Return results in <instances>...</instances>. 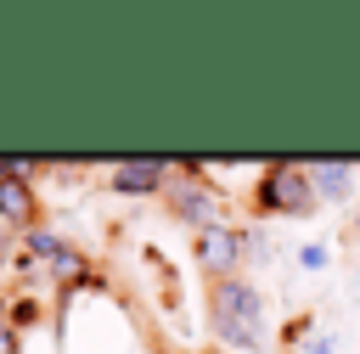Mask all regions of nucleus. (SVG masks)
<instances>
[{
  "label": "nucleus",
  "mask_w": 360,
  "mask_h": 354,
  "mask_svg": "<svg viewBox=\"0 0 360 354\" xmlns=\"http://www.w3.org/2000/svg\"><path fill=\"white\" fill-rule=\"evenodd\" d=\"M309 337H315V315H309V309H298V315L281 326V343H287V348H298V343H309Z\"/></svg>",
  "instance_id": "9d476101"
},
{
  "label": "nucleus",
  "mask_w": 360,
  "mask_h": 354,
  "mask_svg": "<svg viewBox=\"0 0 360 354\" xmlns=\"http://www.w3.org/2000/svg\"><path fill=\"white\" fill-rule=\"evenodd\" d=\"M292 264H298V270H309V275H321V270L332 264V247H326V242H304V247L292 253Z\"/></svg>",
  "instance_id": "1a4fd4ad"
},
{
  "label": "nucleus",
  "mask_w": 360,
  "mask_h": 354,
  "mask_svg": "<svg viewBox=\"0 0 360 354\" xmlns=\"http://www.w3.org/2000/svg\"><path fill=\"white\" fill-rule=\"evenodd\" d=\"M202 309H208V337L225 354H264L270 348V315H264V292L248 275H225L202 287Z\"/></svg>",
  "instance_id": "f257e3e1"
},
{
  "label": "nucleus",
  "mask_w": 360,
  "mask_h": 354,
  "mask_svg": "<svg viewBox=\"0 0 360 354\" xmlns=\"http://www.w3.org/2000/svg\"><path fill=\"white\" fill-rule=\"evenodd\" d=\"M248 208H253V219H309L321 202H315V185H309L304 163L276 157V163H264V169L253 174Z\"/></svg>",
  "instance_id": "f03ea898"
},
{
  "label": "nucleus",
  "mask_w": 360,
  "mask_h": 354,
  "mask_svg": "<svg viewBox=\"0 0 360 354\" xmlns=\"http://www.w3.org/2000/svg\"><path fill=\"white\" fill-rule=\"evenodd\" d=\"M62 242H68V236H62L56 225H45V219H39V225H28V230L17 236V253H28V258H39V264H51V253H56Z\"/></svg>",
  "instance_id": "6e6552de"
},
{
  "label": "nucleus",
  "mask_w": 360,
  "mask_h": 354,
  "mask_svg": "<svg viewBox=\"0 0 360 354\" xmlns=\"http://www.w3.org/2000/svg\"><path fill=\"white\" fill-rule=\"evenodd\" d=\"M304 174L315 185V202H354V191H360V169L349 157H309Z\"/></svg>",
  "instance_id": "423d86ee"
},
{
  "label": "nucleus",
  "mask_w": 360,
  "mask_h": 354,
  "mask_svg": "<svg viewBox=\"0 0 360 354\" xmlns=\"http://www.w3.org/2000/svg\"><path fill=\"white\" fill-rule=\"evenodd\" d=\"M242 242H248V264H264V258H270V242H264V230H248V225H242Z\"/></svg>",
  "instance_id": "9b49d317"
},
{
  "label": "nucleus",
  "mask_w": 360,
  "mask_h": 354,
  "mask_svg": "<svg viewBox=\"0 0 360 354\" xmlns=\"http://www.w3.org/2000/svg\"><path fill=\"white\" fill-rule=\"evenodd\" d=\"M202 354H225V348H202Z\"/></svg>",
  "instance_id": "4468645a"
},
{
  "label": "nucleus",
  "mask_w": 360,
  "mask_h": 354,
  "mask_svg": "<svg viewBox=\"0 0 360 354\" xmlns=\"http://www.w3.org/2000/svg\"><path fill=\"white\" fill-rule=\"evenodd\" d=\"M191 258L202 270V281H225V275H242L248 264V242H242V225L219 219V225H202L191 236Z\"/></svg>",
  "instance_id": "20e7f679"
},
{
  "label": "nucleus",
  "mask_w": 360,
  "mask_h": 354,
  "mask_svg": "<svg viewBox=\"0 0 360 354\" xmlns=\"http://www.w3.org/2000/svg\"><path fill=\"white\" fill-rule=\"evenodd\" d=\"M292 354H338V343H332L326 332H315V337H309V343H298Z\"/></svg>",
  "instance_id": "f8f14e48"
},
{
  "label": "nucleus",
  "mask_w": 360,
  "mask_h": 354,
  "mask_svg": "<svg viewBox=\"0 0 360 354\" xmlns=\"http://www.w3.org/2000/svg\"><path fill=\"white\" fill-rule=\"evenodd\" d=\"M11 247H17V236H6V230H0V281H6V264H11Z\"/></svg>",
  "instance_id": "ddd939ff"
},
{
  "label": "nucleus",
  "mask_w": 360,
  "mask_h": 354,
  "mask_svg": "<svg viewBox=\"0 0 360 354\" xmlns=\"http://www.w3.org/2000/svg\"><path fill=\"white\" fill-rule=\"evenodd\" d=\"M28 225H39V191H34V180L0 174V230L22 236Z\"/></svg>",
  "instance_id": "0eeeda50"
},
{
  "label": "nucleus",
  "mask_w": 360,
  "mask_h": 354,
  "mask_svg": "<svg viewBox=\"0 0 360 354\" xmlns=\"http://www.w3.org/2000/svg\"><path fill=\"white\" fill-rule=\"evenodd\" d=\"M174 174V157H112L107 163V185L118 197H163Z\"/></svg>",
  "instance_id": "39448f33"
},
{
  "label": "nucleus",
  "mask_w": 360,
  "mask_h": 354,
  "mask_svg": "<svg viewBox=\"0 0 360 354\" xmlns=\"http://www.w3.org/2000/svg\"><path fill=\"white\" fill-rule=\"evenodd\" d=\"M163 214L174 225H186L191 236L202 225H219L225 219V191L214 185V174L202 169V157H174V174L163 185Z\"/></svg>",
  "instance_id": "7ed1b4c3"
}]
</instances>
